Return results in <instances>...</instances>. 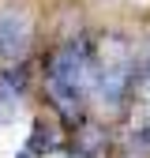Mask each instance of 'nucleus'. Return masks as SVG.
Listing matches in <instances>:
<instances>
[{
	"instance_id": "nucleus-7",
	"label": "nucleus",
	"mask_w": 150,
	"mask_h": 158,
	"mask_svg": "<svg viewBox=\"0 0 150 158\" xmlns=\"http://www.w3.org/2000/svg\"><path fill=\"white\" fill-rule=\"evenodd\" d=\"M124 158H128V154H124Z\"/></svg>"
},
{
	"instance_id": "nucleus-6",
	"label": "nucleus",
	"mask_w": 150,
	"mask_h": 158,
	"mask_svg": "<svg viewBox=\"0 0 150 158\" xmlns=\"http://www.w3.org/2000/svg\"><path fill=\"white\" fill-rule=\"evenodd\" d=\"M124 151H128V158H143V154H150V121H146V117H135L131 132L124 135Z\"/></svg>"
},
{
	"instance_id": "nucleus-1",
	"label": "nucleus",
	"mask_w": 150,
	"mask_h": 158,
	"mask_svg": "<svg viewBox=\"0 0 150 158\" xmlns=\"http://www.w3.org/2000/svg\"><path fill=\"white\" fill-rule=\"evenodd\" d=\"M45 102L60 117L64 128H75L86 121V109L94 106V83H98V60H94V38L75 34L64 38L56 49L45 53Z\"/></svg>"
},
{
	"instance_id": "nucleus-4",
	"label": "nucleus",
	"mask_w": 150,
	"mask_h": 158,
	"mask_svg": "<svg viewBox=\"0 0 150 158\" xmlns=\"http://www.w3.org/2000/svg\"><path fill=\"white\" fill-rule=\"evenodd\" d=\"M60 151H64L68 158H101V154L109 151V128H105L101 121H94V117H86L83 124L71 128V135L64 139Z\"/></svg>"
},
{
	"instance_id": "nucleus-5",
	"label": "nucleus",
	"mask_w": 150,
	"mask_h": 158,
	"mask_svg": "<svg viewBox=\"0 0 150 158\" xmlns=\"http://www.w3.org/2000/svg\"><path fill=\"white\" fill-rule=\"evenodd\" d=\"M60 147H64V139H60V128H56V121L34 117L30 135H26V147L19 151L15 158H45V154H56Z\"/></svg>"
},
{
	"instance_id": "nucleus-3",
	"label": "nucleus",
	"mask_w": 150,
	"mask_h": 158,
	"mask_svg": "<svg viewBox=\"0 0 150 158\" xmlns=\"http://www.w3.org/2000/svg\"><path fill=\"white\" fill-rule=\"evenodd\" d=\"M30 90V68L26 60H8L0 68V124H8L19 117L23 98Z\"/></svg>"
},
{
	"instance_id": "nucleus-2",
	"label": "nucleus",
	"mask_w": 150,
	"mask_h": 158,
	"mask_svg": "<svg viewBox=\"0 0 150 158\" xmlns=\"http://www.w3.org/2000/svg\"><path fill=\"white\" fill-rule=\"evenodd\" d=\"M34 49V19L26 8H0V60H26Z\"/></svg>"
}]
</instances>
